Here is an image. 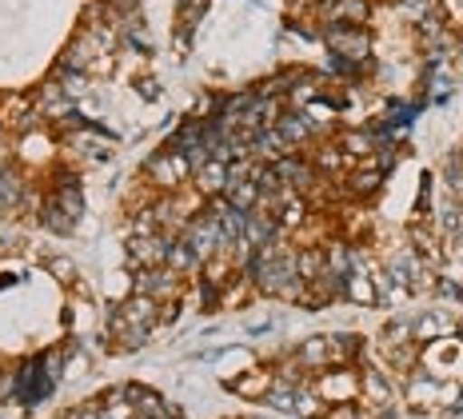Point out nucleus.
<instances>
[{"mask_svg": "<svg viewBox=\"0 0 463 419\" xmlns=\"http://www.w3.org/2000/svg\"><path fill=\"white\" fill-rule=\"evenodd\" d=\"M408 344H416V319H392V324L380 331V352L408 348Z\"/></svg>", "mask_w": 463, "mask_h": 419, "instance_id": "obj_16", "label": "nucleus"}, {"mask_svg": "<svg viewBox=\"0 0 463 419\" xmlns=\"http://www.w3.org/2000/svg\"><path fill=\"white\" fill-rule=\"evenodd\" d=\"M340 148L352 156V160H364V156L375 152V140H372L368 132H344V136H340Z\"/></svg>", "mask_w": 463, "mask_h": 419, "instance_id": "obj_24", "label": "nucleus"}, {"mask_svg": "<svg viewBox=\"0 0 463 419\" xmlns=\"http://www.w3.org/2000/svg\"><path fill=\"white\" fill-rule=\"evenodd\" d=\"M324 419H364V415H360V404H332Z\"/></svg>", "mask_w": 463, "mask_h": 419, "instance_id": "obj_26", "label": "nucleus"}, {"mask_svg": "<svg viewBox=\"0 0 463 419\" xmlns=\"http://www.w3.org/2000/svg\"><path fill=\"white\" fill-rule=\"evenodd\" d=\"M344 300H352L355 308H375V304H380V288H375V280L364 268H352L347 288H344Z\"/></svg>", "mask_w": 463, "mask_h": 419, "instance_id": "obj_14", "label": "nucleus"}, {"mask_svg": "<svg viewBox=\"0 0 463 419\" xmlns=\"http://www.w3.org/2000/svg\"><path fill=\"white\" fill-rule=\"evenodd\" d=\"M48 271H52L56 280H72V276H76L72 260H48Z\"/></svg>", "mask_w": 463, "mask_h": 419, "instance_id": "obj_27", "label": "nucleus"}, {"mask_svg": "<svg viewBox=\"0 0 463 419\" xmlns=\"http://www.w3.org/2000/svg\"><path fill=\"white\" fill-rule=\"evenodd\" d=\"M324 44L332 48V56H340L347 64H368L372 56V36L364 24H340L332 21L324 28Z\"/></svg>", "mask_w": 463, "mask_h": 419, "instance_id": "obj_2", "label": "nucleus"}, {"mask_svg": "<svg viewBox=\"0 0 463 419\" xmlns=\"http://www.w3.org/2000/svg\"><path fill=\"white\" fill-rule=\"evenodd\" d=\"M420 367L436 379H459L463 384V339L459 336H443L423 344L420 352Z\"/></svg>", "mask_w": 463, "mask_h": 419, "instance_id": "obj_1", "label": "nucleus"}, {"mask_svg": "<svg viewBox=\"0 0 463 419\" xmlns=\"http://www.w3.org/2000/svg\"><path fill=\"white\" fill-rule=\"evenodd\" d=\"M456 336H459V339H463V324H459V331H456Z\"/></svg>", "mask_w": 463, "mask_h": 419, "instance_id": "obj_28", "label": "nucleus"}, {"mask_svg": "<svg viewBox=\"0 0 463 419\" xmlns=\"http://www.w3.org/2000/svg\"><path fill=\"white\" fill-rule=\"evenodd\" d=\"M360 399L364 404H380V407H392L395 404V379L388 367H360Z\"/></svg>", "mask_w": 463, "mask_h": 419, "instance_id": "obj_7", "label": "nucleus"}, {"mask_svg": "<svg viewBox=\"0 0 463 419\" xmlns=\"http://www.w3.org/2000/svg\"><path fill=\"white\" fill-rule=\"evenodd\" d=\"M168 248H172V236L168 232H156V236H137L128 243V260L132 268H168Z\"/></svg>", "mask_w": 463, "mask_h": 419, "instance_id": "obj_6", "label": "nucleus"}, {"mask_svg": "<svg viewBox=\"0 0 463 419\" xmlns=\"http://www.w3.org/2000/svg\"><path fill=\"white\" fill-rule=\"evenodd\" d=\"M232 208H240V212H252L256 204H260V184L256 180H240V184H232V188L224 192Z\"/></svg>", "mask_w": 463, "mask_h": 419, "instance_id": "obj_20", "label": "nucleus"}, {"mask_svg": "<svg viewBox=\"0 0 463 419\" xmlns=\"http://www.w3.org/2000/svg\"><path fill=\"white\" fill-rule=\"evenodd\" d=\"M456 331H459V319L448 308H428L416 316V344H431V339L456 336Z\"/></svg>", "mask_w": 463, "mask_h": 419, "instance_id": "obj_10", "label": "nucleus"}, {"mask_svg": "<svg viewBox=\"0 0 463 419\" xmlns=\"http://www.w3.org/2000/svg\"><path fill=\"white\" fill-rule=\"evenodd\" d=\"M41 224H44V228H52V232H61V236H64V232H72V228H76V220H72L69 212L61 208V204H56V196L44 204V212H41Z\"/></svg>", "mask_w": 463, "mask_h": 419, "instance_id": "obj_23", "label": "nucleus"}, {"mask_svg": "<svg viewBox=\"0 0 463 419\" xmlns=\"http://www.w3.org/2000/svg\"><path fill=\"white\" fill-rule=\"evenodd\" d=\"M116 311H120V316L128 319L132 328H148V331H152V328L160 324V300H152V296H140V291H132V296L124 300V304L116 308Z\"/></svg>", "mask_w": 463, "mask_h": 419, "instance_id": "obj_11", "label": "nucleus"}, {"mask_svg": "<svg viewBox=\"0 0 463 419\" xmlns=\"http://www.w3.org/2000/svg\"><path fill=\"white\" fill-rule=\"evenodd\" d=\"M312 387L327 404H355L360 399V367H327V372L312 376Z\"/></svg>", "mask_w": 463, "mask_h": 419, "instance_id": "obj_3", "label": "nucleus"}, {"mask_svg": "<svg viewBox=\"0 0 463 419\" xmlns=\"http://www.w3.org/2000/svg\"><path fill=\"white\" fill-rule=\"evenodd\" d=\"M16 200H21V176H16V172H5V176H0V204H5V208H16Z\"/></svg>", "mask_w": 463, "mask_h": 419, "instance_id": "obj_25", "label": "nucleus"}, {"mask_svg": "<svg viewBox=\"0 0 463 419\" xmlns=\"http://www.w3.org/2000/svg\"><path fill=\"white\" fill-rule=\"evenodd\" d=\"M439 384H443V379L428 376L423 367H416V372L403 379V399L411 404V412H416V415H431V412H436V404H439Z\"/></svg>", "mask_w": 463, "mask_h": 419, "instance_id": "obj_5", "label": "nucleus"}, {"mask_svg": "<svg viewBox=\"0 0 463 419\" xmlns=\"http://www.w3.org/2000/svg\"><path fill=\"white\" fill-rule=\"evenodd\" d=\"M200 264H204V260H200L196 252H192V243H188V240H172V248H168V268L176 271V276H180V271L200 268Z\"/></svg>", "mask_w": 463, "mask_h": 419, "instance_id": "obj_22", "label": "nucleus"}, {"mask_svg": "<svg viewBox=\"0 0 463 419\" xmlns=\"http://www.w3.org/2000/svg\"><path fill=\"white\" fill-rule=\"evenodd\" d=\"M272 384H276L272 367H248V372H240L236 379H228L232 392L240 399H248V404H264L268 392H272Z\"/></svg>", "mask_w": 463, "mask_h": 419, "instance_id": "obj_8", "label": "nucleus"}, {"mask_svg": "<svg viewBox=\"0 0 463 419\" xmlns=\"http://www.w3.org/2000/svg\"><path fill=\"white\" fill-rule=\"evenodd\" d=\"M296 395H300V384H292V379H279L272 384V392H268L264 404L272 407V412H292L296 415Z\"/></svg>", "mask_w": 463, "mask_h": 419, "instance_id": "obj_19", "label": "nucleus"}, {"mask_svg": "<svg viewBox=\"0 0 463 419\" xmlns=\"http://www.w3.org/2000/svg\"><path fill=\"white\" fill-rule=\"evenodd\" d=\"M124 387H128V404L137 407L140 419H180V412L160 392H152L144 384H124Z\"/></svg>", "mask_w": 463, "mask_h": 419, "instance_id": "obj_9", "label": "nucleus"}, {"mask_svg": "<svg viewBox=\"0 0 463 419\" xmlns=\"http://www.w3.org/2000/svg\"><path fill=\"white\" fill-rule=\"evenodd\" d=\"M347 196H355V200H368L375 196V192L383 188V172H375V168H355L352 176H347Z\"/></svg>", "mask_w": 463, "mask_h": 419, "instance_id": "obj_15", "label": "nucleus"}, {"mask_svg": "<svg viewBox=\"0 0 463 419\" xmlns=\"http://www.w3.org/2000/svg\"><path fill=\"white\" fill-rule=\"evenodd\" d=\"M327 407H332V404H327V399L312 387V379H307V384L300 387V395H296V415H300V419H324Z\"/></svg>", "mask_w": 463, "mask_h": 419, "instance_id": "obj_18", "label": "nucleus"}, {"mask_svg": "<svg viewBox=\"0 0 463 419\" xmlns=\"http://www.w3.org/2000/svg\"><path fill=\"white\" fill-rule=\"evenodd\" d=\"M148 176H152V184H160V188H180L188 176H192V160L184 152H156L148 160Z\"/></svg>", "mask_w": 463, "mask_h": 419, "instance_id": "obj_4", "label": "nucleus"}, {"mask_svg": "<svg viewBox=\"0 0 463 419\" xmlns=\"http://www.w3.org/2000/svg\"><path fill=\"white\" fill-rule=\"evenodd\" d=\"M296 271H300L304 280H316L327 271V252L324 248H300V256H296Z\"/></svg>", "mask_w": 463, "mask_h": 419, "instance_id": "obj_21", "label": "nucleus"}, {"mask_svg": "<svg viewBox=\"0 0 463 419\" xmlns=\"http://www.w3.org/2000/svg\"><path fill=\"white\" fill-rule=\"evenodd\" d=\"M296 359H300V364L312 376L327 372V367H332V339H327V336H307V339H300V348H296Z\"/></svg>", "mask_w": 463, "mask_h": 419, "instance_id": "obj_12", "label": "nucleus"}, {"mask_svg": "<svg viewBox=\"0 0 463 419\" xmlns=\"http://www.w3.org/2000/svg\"><path fill=\"white\" fill-rule=\"evenodd\" d=\"M276 129L284 132V140H288V144H292V148H296V144H304L307 136L316 132V124L307 120L304 112H284V116H279V124H276Z\"/></svg>", "mask_w": 463, "mask_h": 419, "instance_id": "obj_17", "label": "nucleus"}, {"mask_svg": "<svg viewBox=\"0 0 463 419\" xmlns=\"http://www.w3.org/2000/svg\"><path fill=\"white\" fill-rule=\"evenodd\" d=\"M192 176H196V192H200V196H224V192H228V164L224 160L200 164Z\"/></svg>", "mask_w": 463, "mask_h": 419, "instance_id": "obj_13", "label": "nucleus"}]
</instances>
